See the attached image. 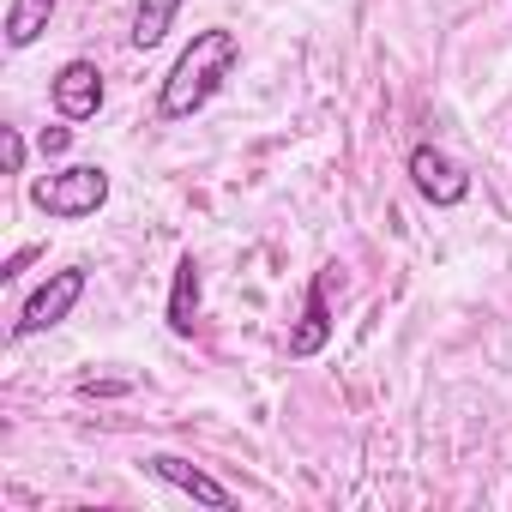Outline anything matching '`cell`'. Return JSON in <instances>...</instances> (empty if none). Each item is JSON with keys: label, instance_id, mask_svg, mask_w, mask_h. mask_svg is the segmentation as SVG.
<instances>
[{"label": "cell", "instance_id": "13", "mask_svg": "<svg viewBox=\"0 0 512 512\" xmlns=\"http://www.w3.org/2000/svg\"><path fill=\"white\" fill-rule=\"evenodd\" d=\"M37 253H43L37 241H31V247H19V253H13V260H7V266H0V278H7V284H13V278H25V266L37 260Z\"/></svg>", "mask_w": 512, "mask_h": 512}, {"label": "cell", "instance_id": "4", "mask_svg": "<svg viewBox=\"0 0 512 512\" xmlns=\"http://www.w3.org/2000/svg\"><path fill=\"white\" fill-rule=\"evenodd\" d=\"M49 103H55V115L61 121H97V109H103V67L97 61H67L55 79H49Z\"/></svg>", "mask_w": 512, "mask_h": 512}, {"label": "cell", "instance_id": "2", "mask_svg": "<svg viewBox=\"0 0 512 512\" xmlns=\"http://www.w3.org/2000/svg\"><path fill=\"white\" fill-rule=\"evenodd\" d=\"M31 205L55 223H85L109 205V169L103 163H73V169H55V175H37L31 181Z\"/></svg>", "mask_w": 512, "mask_h": 512}, {"label": "cell", "instance_id": "10", "mask_svg": "<svg viewBox=\"0 0 512 512\" xmlns=\"http://www.w3.org/2000/svg\"><path fill=\"white\" fill-rule=\"evenodd\" d=\"M175 13H181V0H139V7H133V31H127V43H133L139 55H145V49H157V43L169 37Z\"/></svg>", "mask_w": 512, "mask_h": 512}, {"label": "cell", "instance_id": "7", "mask_svg": "<svg viewBox=\"0 0 512 512\" xmlns=\"http://www.w3.org/2000/svg\"><path fill=\"white\" fill-rule=\"evenodd\" d=\"M145 470H151L157 482H169V488H181V494L205 500V506H235V494H229L217 476H205L199 464H187V458H175V452H151V458H145Z\"/></svg>", "mask_w": 512, "mask_h": 512}, {"label": "cell", "instance_id": "11", "mask_svg": "<svg viewBox=\"0 0 512 512\" xmlns=\"http://www.w3.org/2000/svg\"><path fill=\"white\" fill-rule=\"evenodd\" d=\"M0 157H7V175H25V133L0 127Z\"/></svg>", "mask_w": 512, "mask_h": 512}, {"label": "cell", "instance_id": "6", "mask_svg": "<svg viewBox=\"0 0 512 512\" xmlns=\"http://www.w3.org/2000/svg\"><path fill=\"white\" fill-rule=\"evenodd\" d=\"M332 266L326 272H314V284H308V296H302V320L290 326V356L296 362H308V356H320L326 344H332Z\"/></svg>", "mask_w": 512, "mask_h": 512}, {"label": "cell", "instance_id": "9", "mask_svg": "<svg viewBox=\"0 0 512 512\" xmlns=\"http://www.w3.org/2000/svg\"><path fill=\"white\" fill-rule=\"evenodd\" d=\"M55 7H61V0H13V7H7V49H31L49 31Z\"/></svg>", "mask_w": 512, "mask_h": 512}, {"label": "cell", "instance_id": "5", "mask_svg": "<svg viewBox=\"0 0 512 512\" xmlns=\"http://www.w3.org/2000/svg\"><path fill=\"white\" fill-rule=\"evenodd\" d=\"M410 181L428 205H464L470 199V175L440 151V145H416L410 151Z\"/></svg>", "mask_w": 512, "mask_h": 512}, {"label": "cell", "instance_id": "1", "mask_svg": "<svg viewBox=\"0 0 512 512\" xmlns=\"http://www.w3.org/2000/svg\"><path fill=\"white\" fill-rule=\"evenodd\" d=\"M235 67H241V37L223 31V25L199 31V37L181 49V61L169 67V79H163V91H157V115H163V121L199 115V109L223 91V79H229Z\"/></svg>", "mask_w": 512, "mask_h": 512}, {"label": "cell", "instance_id": "8", "mask_svg": "<svg viewBox=\"0 0 512 512\" xmlns=\"http://www.w3.org/2000/svg\"><path fill=\"white\" fill-rule=\"evenodd\" d=\"M193 320H199V260L181 253V260H175V284H169V332L193 338Z\"/></svg>", "mask_w": 512, "mask_h": 512}, {"label": "cell", "instance_id": "3", "mask_svg": "<svg viewBox=\"0 0 512 512\" xmlns=\"http://www.w3.org/2000/svg\"><path fill=\"white\" fill-rule=\"evenodd\" d=\"M79 296H85V266L49 272V284L25 296V308H19V320H13V338H37V332H55V326H61V320L79 308Z\"/></svg>", "mask_w": 512, "mask_h": 512}, {"label": "cell", "instance_id": "12", "mask_svg": "<svg viewBox=\"0 0 512 512\" xmlns=\"http://www.w3.org/2000/svg\"><path fill=\"white\" fill-rule=\"evenodd\" d=\"M67 145H73V127H43V133H37V151H43V157H61Z\"/></svg>", "mask_w": 512, "mask_h": 512}]
</instances>
